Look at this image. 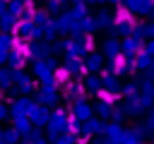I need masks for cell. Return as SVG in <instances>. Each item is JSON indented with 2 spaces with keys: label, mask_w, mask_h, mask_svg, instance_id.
Wrapping results in <instances>:
<instances>
[{
  "label": "cell",
  "mask_w": 154,
  "mask_h": 144,
  "mask_svg": "<svg viewBox=\"0 0 154 144\" xmlns=\"http://www.w3.org/2000/svg\"><path fill=\"white\" fill-rule=\"evenodd\" d=\"M0 82L7 86V84H10V72H0Z\"/></svg>",
  "instance_id": "obj_3"
},
{
  "label": "cell",
  "mask_w": 154,
  "mask_h": 144,
  "mask_svg": "<svg viewBox=\"0 0 154 144\" xmlns=\"http://www.w3.org/2000/svg\"><path fill=\"white\" fill-rule=\"evenodd\" d=\"M99 96H101L103 103H113V101H118V94H113V91H99Z\"/></svg>",
  "instance_id": "obj_1"
},
{
  "label": "cell",
  "mask_w": 154,
  "mask_h": 144,
  "mask_svg": "<svg viewBox=\"0 0 154 144\" xmlns=\"http://www.w3.org/2000/svg\"><path fill=\"white\" fill-rule=\"evenodd\" d=\"M5 115H7V113H5V108H2V106H0V120H2V118H5Z\"/></svg>",
  "instance_id": "obj_4"
},
{
  "label": "cell",
  "mask_w": 154,
  "mask_h": 144,
  "mask_svg": "<svg viewBox=\"0 0 154 144\" xmlns=\"http://www.w3.org/2000/svg\"><path fill=\"white\" fill-rule=\"evenodd\" d=\"M2 142H5V134H2V130H0V144H2Z\"/></svg>",
  "instance_id": "obj_5"
},
{
  "label": "cell",
  "mask_w": 154,
  "mask_h": 144,
  "mask_svg": "<svg viewBox=\"0 0 154 144\" xmlns=\"http://www.w3.org/2000/svg\"><path fill=\"white\" fill-rule=\"evenodd\" d=\"M5 139H7V142H14V139H17V130H7V132H5Z\"/></svg>",
  "instance_id": "obj_2"
}]
</instances>
